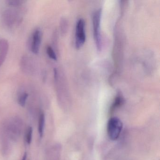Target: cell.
<instances>
[{
  "label": "cell",
  "mask_w": 160,
  "mask_h": 160,
  "mask_svg": "<svg viewBox=\"0 0 160 160\" xmlns=\"http://www.w3.org/2000/svg\"><path fill=\"white\" fill-rule=\"evenodd\" d=\"M122 128L121 121L117 117L110 118L108 122L107 133L111 140H116L119 137Z\"/></svg>",
  "instance_id": "7a4b0ae2"
},
{
  "label": "cell",
  "mask_w": 160,
  "mask_h": 160,
  "mask_svg": "<svg viewBox=\"0 0 160 160\" xmlns=\"http://www.w3.org/2000/svg\"><path fill=\"white\" fill-rule=\"evenodd\" d=\"M122 102H123V100H122V98L119 95V96H117L115 100V101L113 102L112 106L111 107L110 111L112 112V111H114L115 109H116L117 108L120 106L122 104Z\"/></svg>",
  "instance_id": "8fae6325"
},
{
  "label": "cell",
  "mask_w": 160,
  "mask_h": 160,
  "mask_svg": "<svg viewBox=\"0 0 160 160\" xmlns=\"http://www.w3.org/2000/svg\"><path fill=\"white\" fill-rule=\"evenodd\" d=\"M102 10L99 9L96 11L93 15L92 23H93V37L97 50L101 51L102 49V37H101L100 26H101V17Z\"/></svg>",
  "instance_id": "3957f363"
},
{
  "label": "cell",
  "mask_w": 160,
  "mask_h": 160,
  "mask_svg": "<svg viewBox=\"0 0 160 160\" xmlns=\"http://www.w3.org/2000/svg\"><path fill=\"white\" fill-rule=\"evenodd\" d=\"M46 51L48 55L50 58L55 61H57L58 60V58H57L56 52L51 46L47 47L46 48Z\"/></svg>",
  "instance_id": "5bb4252c"
},
{
  "label": "cell",
  "mask_w": 160,
  "mask_h": 160,
  "mask_svg": "<svg viewBox=\"0 0 160 160\" xmlns=\"http://www.w3.org/2000/svg\"><path fill=\"white\" fill-rule=\"evenodd\" d=\"M2 18L5 26L9 28L18 26L22 20V17L20 14L12 9L5 10L2 13Z\"/></svg>",
  "instance_id": "277c9868"
},
{
  "label": "cell",
  "mask_w": 160,
  "mask_h": 160,
  "mask_svg": "<svg viewBox=\"0 0 160 160\" xmlns=\"http://www.w3.org/2000/svg\"><path fill=\"white\" fill-rule=\"evenodd\" d=\"M28 95V93L22 90L20 91L19 92L18 96V102L22 107H24L26 106Z\"/></svg>",
  "instance_id": "30bf717a"
},
{
  "label": "cell",
  "mask_w": 160,
  "mask_h": 160,
  "mask_svg": "<svg viewBox=\"0 0 160 160\" xmlns=\"http://www.w3.org/2000/svg\"><path fill=\"white\" fill-rule=\"evenodd\" d=\"M66 21L64 19H62L61 21V31L62 34H64L66 31Z\"/></svg>",
  "instance_id": "9a60e30c"
},
{
  "label": "cell",
  "mask_w": 160,
  "mask_h": 160,
  "mask_svg": "<svg viewBox=\"0 0 160 160\" xmlns=\"http://www.w3.org/2000/svg\"><path fill=\"white\" fill-rule=\"evenodd\" d=\"M22 126L21 120L19 118L15 117L6 122L4 127L10 138L16 140L20 135Z\"/></svg>",
  "instance_id": "6da1fadb"
},
{
  "label": "cell",
  "mask_w": 160,
  "mask_h": 160,
  "mask_svg": "<svg viewBox=\"0 0 160 160\" xmlns=\"http://www.w3.org/2000/svg\"><path fill=\"white\" fill-rule=\"evenodd\" d=\"M85 31V21L80 18L78 21L76 26L75 46L77 48H80L83 46L86 41Z\"/></svg>",
  "instance_id": "52a82bcc"
},
{
  "label": "cell",
  "mask_w": 160,
  "mask_h": 160,
  "mask_svg": "<svg viewBox=\"0 0 160 160\" xmlns=\"http://www.w3.org/2000/svg\"><path fill=\"white\" fill-rule=\"evenodd\" d=\"M42 30L38 28L33 31L29 39L28 42L29 49L34 54L39 53L42 43Z\"/></svg>",
  "instance_id": "8992f818"
},
{
  "label": "cell",
  "mask_w": 160,
  "mask_h": 160,
  "mask_svg": "<svg viewBox=\"0 0 160 160\" xmlns=\"http://www.w3.org/2000/svg\"><path fill=\"white\" fill-rule=\"evenodd\" d=\"M27 157H28V153H27V152H25L24 155H23L22 160H27Z\"/></svg>",
  "instance_id": "2e32d148"
},
{
  "label": "cell",
  "mask_w": 160,
  "mask_h": 160,
  "mask_svg": "<svg viewBox=\"0 0 160 160\" xmlns=\"http://www.w3.org/2000/svg\"><path fill=\"white\" fill-rule=\"evenodd\" d=\"M26 2L25 1L22 0H8L6 1L7 4L12 7H20Z\"/></svg>",
  "instance_id": "7c38bea8"
},
{
  "label": "cell",
  "mask_w": 160,
  "mask_h": 160,
  "mask_svg": "<svg viewBox=\"0 0 160 160\" xmlns=\"http://www.w3.org/2000/svg\"><path fill=\"white\" fill-rule=\"evenodd\" d=\"M9 47V43L6 39H0V67L6 59Z\"/></svg>",
  "instance_id": "ba28073f"
},
{
  "label": "cell",
  "mask_w": 160,
  "mask_h": 160,
  "mask_svg": "<svg viewBox=\"0 0 160 160\" xmlns=\"http://www.w3.org/2000/svg\"><path fill=\"white\" fill-rule=\"evenodd\" d=\"M32 136V127L29 126L27 129L26 132V135H25V139H26V142L28 145H29L31 143Z\"/></svg>",
  "instance_id": "4fadbf2b"
},
{
  "label": "cell",
  "mask_w": 160,
  "mask_h": 160,
  "mask_svg": "<svg viewBox=\"0 0 160 160\" xmlns=\"http://www.w3.org/2000/svg\"><path fill=\"white\" fill-rule=\"evenodd\" d=\"M20 67L22 72L28 75L32 76L37 72V63L35 60L28 56H24L20 60Z\"/></svg>",
  "instance_id": "5b68a950"
},
{
  "label": "cell",
  "mask_w": 160,
  "mask_h": 160,
  "mask_svg": "<svg viewBox=\"0 0 160 160\" xmlns=\"http://www.w3.org/2000/svg\"><path fill=\"white\" fill-rule=\"evenodd\" d=\"M45 122V114L43 112H42L40 113V117H39V124H38V132H39L40 138L42 137L43 135Z\"/></svg>",
  "instance_id": "9c48e42d"
}]
</instances>
